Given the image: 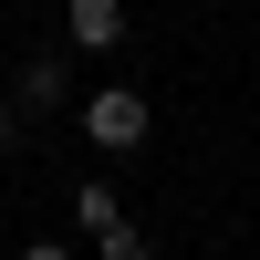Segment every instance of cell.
I'll list each match as a JSON object with an SVG mask.
<instances>
[{"label": "cell", "mask_w": 260, "mask_h": 260, "mask_svg": "<svg viewBox=\"0 0 260 260\" xmlns=\"http://www.w3.org/2000/svg\"><path fill=\"white\" fill-rule=\"evenodd\" d=\"M21 260H73V250H62V240H31V250H21Z\"/></svg>", "instance_id": "6"}, {"label": "cell", "mask_w": 260, "mask_h": 260, "mask_svg": "<svg viewBox=\"0 0 260 260\" xmlns=\"http://www.w3.org/2000/svg\"><path fill=\"white\" fill-rule=\"evenodd\" d=\"M62 104H73V52H31L21 83H11V115L42 125V115H62Z\"/></svg>", "instance_id": "2"}, {"label": "cell", "mask_w": 260, "mask_h": 260, "mask_svg": "<svg viewBox=\"0 0 260 260\" xmlns=\"http://www.w3.org/2000/svg\"><path fill=\"white\" fill-rule=\"evenodd\" d=\"M73 229H83V240H115V229H125V198H115L104 177H83V187H73Z\"/></svg>", "instance_id": "4"}, {"label": "cell", "mask_w": 260, "mask_h": 260, "mask_svg": "<svg viewBox=\"0 0 260 260\" xmlns=\"http://www.w3.org/2000/svg\"><path fill=\"white\" fill-rule=\"evenodd\" d=\"M83 136H94V156H136L146 136H156V115H146V94L136 83H94V104H83Z\"/></svg>", "instance_id": "1"}, {"label": "cell", "mask_w": 260, "mask_h": 260, "mask_svg": "<svg viewBox=\"0 0 260 260\" xmlns=\"http://www.w3.org/2000/svg\"><path fill=\"white\" fill-rule=\"evenodd\" d=\"M94 260H156V250H146L136 229H115V240H94Z\"/></svg>", "instance_id": "5"}, {"label": "cell", "mask_w": 260, "mask_h": 260, "mask_svg": "<svg viewBox=\"0 0 260 260\" xmlns=\"http://www.w3.org/2000/svg\"><path fill=\"white\" fill-rule=\"evenodd\" d=\"M62 42L73 52H115L125 42V0H62Z\"/></svg>", "instance_id": "3"}]
</instances>
